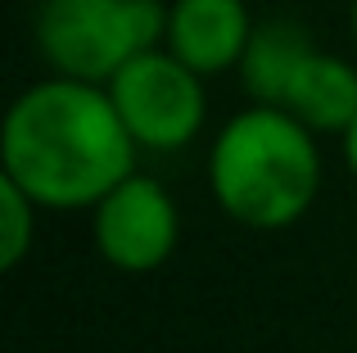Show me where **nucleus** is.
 Returning <instances> with one entry per match:
<instances>
[{
  "mask_svg": "<svg viewBox=\"0 0 357 353\" xmlns=\"http://www.w3.org/2000/svg\"><path fill=\"white\" fill-rule=\"evenodd\" d=\"M136 150L109 87L59 73L27 87L0 127L5 176L54 213L96 209L136 172Z\"/></svg>",
  "mask_w": 357,
  "mask_h": 353,
  "instance_id": "nucleus-1",
  "label": "nucleus"
},
{
  "mask_svg": "<svg viewBox=\"0 0 357 353\" xmlns=\"http://www.w3.org/2000/svg\"><path fill=\"white\" fill-rule=\"evenodd\" d=\"M208 186L227 218L253 231H280L312 209L321 190L317 132L280 105L240 109L218 132L208 154Z\"/></svg>",
  "mask_w": 357,
  "mask_h": 353,
  "instance_id": "nucleus-2",
  "label": "nucleus"
},
{
  "mask_svg": "<svg viewBox=\"0 0 357 353\" xmlns=\"http://www.w3.org/2000/svg\"><path fill=\"white\" fill-rule=\"evenodd\" d=\"M163 0H41L32 32L41 59L59 77L109 87L122 63L163 45Z\"/></svg>",
  "mask_w": 357,
  "mask_h": 353,
  "instance_id": "nucleus-3",
  "label": "nucleus"
},
{
  "mask_svg": "<svg viewBox=\"0 0 357 353\" xmlns=\"http://www.w3.org/2000/svg\"><path fill=\"white\" fill-rule=\"evenodd\" d=\"M109 96L140 150H181L199 136L208 114L204 73L176 59L167 45L140 50L131 63H122L109 77Z\"/></svg>",
  "mask_w": 357,
  "mask_h": 353,
  "instance_id": "nucleus-4",
  "label": "nucleus"
},
{
  "mask_svg": "<svg viewBox=\"0 0 357 353\" xmlns=\"http://www.w3.org/2000/svg\"><path fill=\"white\" fill-rule=\"evenodd\" d=\"M91 236L109 267L154 272L172 258L176 240H181V213L163 181L131 172L91 209Z\"/></svg>",
  "mask_w": 357,
  "mask_h": 353,
  "instance_id": "nucleus-5",
  "label": "nucleus"
},
{
  "mask_svg": "<svg viewBox=\"0 0 357 353\" xmlns=\"http://www.w3.org/2000/svg\"><path fill=\"white\" fill-rule=\"evenodd\" d=\"M253 27L258 23L249 18L244 0H167L163 45L195 73L213 77V73L240 68Z\"/></svg>",
  "mask_w": 357,
  "mask_h": 353,
  "instance_id": "nucleus-6",
  "label": "nucleus"
},
{
  "mask_svg": "<svg viewBox=\"0 0 357 353\" xmlns=\"http://www.w3.org/2000/svg\"><path fill=\"white\" fill-rule=\"evenodd\" d=\"M280 109H289L317 136H344L357 118V68L340 54H326L312 45L298 73L289 77Z\"/></svg>",
  "mask_w": 357,
  "mask_h": 353,
  "instance_id": "nucleus-7",
  "label": "nucleus"
},
{
  "mask_svg": "<svg viewBox=\"0 0 357 353\" xmlns=\"http://www.w3.org/2000/svg\"><path fill=\"white\" fill-rule=\"evenodd\" d=\"M312 50V36L303 32L289 18H271V23H258L249 36V50L240 59V82L258 105H280L285 100L289 77L298 73V63Z\"/></svg>",
  "mask_w": 357,
  "mask_h": 353,
  "instance_id": "nucleus-8",
  "label": "nucleus"
},
{
  "mask_svg": "<svg viewBox=\"0 0 357 353\" xmlns=\"http://www.w3.org/2000/svg\"><path fill=\"white\" fill-rule=\"evenodd\" d=\"M36 213L41 204L0 172V267H18L27 258L36 240Z\"/></svg>",
  "mask_w": 357,
  "mask_h": 353,
  "instance_id": "nucleus-9",
  "label": "nucleus"
},
{
  "mask_svg": "<svg viewBox=\"0 0 357 353\" xmlns=\"http://www.w3.org/2000/svg\"><path fill=\"white\" fill-rule=\"evenodd\" d=\"M340 141H344V163H349V172L357 176V118H353V127L340 136Z\"/></svg>",
  "mask_w": 357,
  "mask_h": 353,
  "instance_id": "nucleus-10",
  "label": "nucleus"
},
{
  "mask_svg": "<svg viewBox=\"0 0 357 353\" xmlns=\"http://www.w3.org/2000/svg\"><path fill=\"white\" fill-rule=\"evenodd\" d=\"M349 27H353V45H357V0H353V9H349Z\"/></svg>",
  "mask_w": 357,
  "mask_h": 353,
  "instance_id": "nucleus-11",
  "label": "nucleus"
}]
</instances>
